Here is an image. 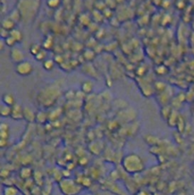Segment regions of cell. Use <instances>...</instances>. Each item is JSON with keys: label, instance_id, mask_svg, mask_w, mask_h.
Returning <instances> with one entry per match:
<instances>
[{"label": "cell", "instance_id": "cell-20", "mask_svg": "<svg viewBox=\"0 0 194 195\" xmlns=\"http://www.w3.org/2000/svg\"><path fill=\"white\" fill-rule=\"evenodd\" d=\"M10 127L9 124L6 122H0V132H8L9 133Z\"/></svg>", "mask_w": 194, "mask_h": 195}, {"label": "cell", "instance_id": "cell-23", "mask_svg": "<svg viewBox=\"0 0 194 195\" xmlns=\"http://www.w3.org/2000/svg\"><path fill=\"white\" fill-rule=\"evenodd\" d=\"M135 195H152V194L146 190H138Z\"/></svg>", "mask_w": 194, "mask_h": 195}, {"label": "cell", "instance_id": "cell-16", "mask_svg": "<svg viewBox=\"0 0 194 195\" xmlns=\"http://www.w3.org/2000/svg\"><path fill=\"white\" fill-rule=\"evenodd\" d=\"M12 20H13L16 24L22 19V15H21V13H20V12H19V10L16 8V9H14L12 12V13L10 14V16H9Z\"/></svg>", "mask_w": 194, "mask_h": 195}, {"label": "cell", "instance_id": "cell-1", "mask_svg": "<svg viewBox=\"0 0 194 195\" xmlns=\"http://www.w3.org/2000/svg\"><path fill=\"white\" fill-rule=\"evenodd\" d=\"M121 166L126 173L135 174L143 172L145 169L143 159L136 154L126 155L121 161Z\"/></svg>", "mask_w": 194, "mask_h": 195}, {"label": "cell", "instance_id": "cell-18", "mask_svg": "<svg viewBox=\"0 0 194 195\" xmlns=\"http://www.w3.org/2000/svg\"><path fill=\"white\" fill-rule=\"evenodd\" d=\"M46 5L48 8L54 10V9H57L60 7L61 1H59V0H48V1H46Z\"/></svg>", "mask_w": 194, "mask_h": 195}, {"label": "cell", "instance_id": "cell-22", "mask_svg": "<svg viewBox=\"0 0 194 195\" xmlns=\"http://www.w3.org/2000/svg\"><path fill=\"white\" fill-rule=\"evenodd\" d=\"M6 45H5V41L3 39L0 38V52H2L4 50V48H5Z\"/></svg>", "mask_w": 194, "mask_h": 195}, {"label": "cell", "instance_id": "cell-24", "mask_svg": "<svg viewBox=\"0 0 194 195\" xmlns=\"http://www.w3.org/2000/svg\"><path fill=\"white\" fill-rule=\"evenodd\" d=\"M154 195H164V193H162V192H155Z\"/></svg>", "mask_w": 194, "mask_h": 195}, {"label": "cell", "instance_id": "cell-14", "mask_svg": "<svg viewBox=\"0 0 194 195\" xmlns=\"http://www.w3.org/2000/svg\"><path fill=\"white\" fill-rule=\"evenodd\" d=\"M42 64H43V68H44L45 70H46V71H50V70L53 69V67H54V65H55V62H54V60H52V59H46L45 62L42 63Z\"/></svg>", "mask_w": 194, "mask_h": 195}, {"label": "cell", "instance_id": "cell-21", "mask_svg": "<svg viewBox=\"0 0 194 195\" xmlns=\"http://www.w3.org/2000/svg\"><path fill=\"white\" fill-rule=\"evenodd\" d=\"M8 146V139H4L0 137V149H4Z\"/></svg>", "mask_w": 194, "mask_h": 195}, {"label": "cell", "instance_id": "cell-9", "mask_svg": "<svg viewBox=\"0 0 194 195\" xmlns=\"http://www.w3.org/2000/svg\"><path fill=\"white\" fill-rule=\"evenodd\" d=\"M32 174H33V172H32V169L31 167H23L20 169L19 175L22 179L27 180V179H30L32 176Z\"/></svg>", "mask_w": 194, "mask_h": 195}, {"label": "cell", "instance_id": "cell-5", "mask_svg": "<svg viewBox=\"0 0 194 195\" xmlns=\"http://www.w3.org/2000/svg\"><path fill=\"white\" fill-rule=\"evenodd\" d=\"M23 107L20 104H15L14 106L12 107V114H11V117L12 119L15 120H20V119H24V116H23Z\"/></svg>", "mask_w": 194, "mask_h": 195}, {"label": "cell", "instance_id": "cell-17", "mask_svg": "<svg viewBox=\"0 0 194 195\" xmlns=\"http://www.w3.org/2000/svg\"><path fill=\"white\" fill-rule=\"evenodd\" d=\"M46 58H47V51L45 50H43L34 57V59L36 60V61H38V62H41V63H43V62H45V60H46Z\"/></svg>", "mask_w": 194, "mask_h": 195}, {"label": "cell", "instance_id": "cell-10", "mask_svg": "<svg viewBox=\"0 0 194 195\" xmlns=\"http://www.w3.org/2000/svg\"><path fill=\"white\" fill-rule=\"evenodd\" d=\"M19 190L14 186H5L2 189L3 195H18Z\"/></svg>", "mask_w": 194, "mask_h": 195}, {"label": "cell", "instance_id": "cell-19", "mask_svg": "<svg viewBox=\"0 0 194 195\" xmlns=\"http://www.w3.org/2000/svg\"><path fill=\"white\" fill-rule=\"evenodd\" d=\"M4 41H5V45H6L7 46L11 47V48L14 47L15 44H17V43L15 42V40H14L12 37H11V36H9V37H8L7 39H5Z\"/></svg>", "mask_w": 194, "mask_h": 195}, {"label": "cell", "instance_id": "cell-2", "mask_svg": "<svg viewBox=\"0 0 194 195\" xmlns=\"http://www.w3.org/2000/svg\"><path fill=\"white\" fill-rule=\"evenodd\" d=\"M59 188L64 195H78L83 190V187L74 180L64 178L59 183Z\"/></svg>", "mask_w": 194, "mask_h": 195}, {"label": "cell", "instance_id": "cell-3", "mask_svg": "<svg viewBox=\"0 0 194 195\" xmlns=\"http://www.w3.org/2000/svg\"><path fill=\"white\" fill-rule=\"evenodd\" d=\"M33 70L34 68H33L32 64L26 60L15 65V72L19 76H22V77H27V76L31 75Z\"/></svg>", "mask_w": 194, "mask_h": 195}, {"label": "cell", "instance_id": "cell-15", "mask_svg": "<svg viewBox=\"0 0 194 195\" xmlns=\"http://www.w3.org/2000/svg\"><path fill=\"white\" fill-rule=\"evenodd\" d=\"M12 114V107H9L7 105H2L0 106V116L3 117H11Z\"/></svg>", "mask_w": 194, "mask_h": 195}, {"label": "cell", "instance_id": "cell-7", "mask_svg": "<svg viewBox=\"0 0 194 195\" xmlns=\"http://www.w3.org/2000/svg\"><path fill=\"white\" fill-rule=\"evenodd\" d=\"M0 26H1L2 29L6 30V31H12V30L15 29V27H16V23H15L13 20H12L10 17H7V18L3 19V20L1 21V24H0Z\"/></svg>", "mask_w": 194, "mask_h": 195}, {"label": "cell", "instance_id": "cell-4", "mask_svg": "<svg viewBox=\"0 0 194 195\" xmlns=\"http://www.w3.org/2000/svg\"><path fill=\"white\" fill-rule=\"evenodd\" d=\"M10 58L12 63L17 64H20V63L25 61V54H24V52L20 50V48L14 46V47L11 48Z\"/></svg>", "mask_w": 194, "mask_h": 195}, {"label": "cell", "instance_id": "cell-8", "mask_svg": "<svg viewBox=\"0 0 194 195\" xmlns=\"http://www.w3.org/2000/svg\"><path fill=\"white\" fill-rule=\"evenodd\" d=\"M2 102L4 105H7L9 107H12L14 106L15 103V98L12 93H5L2 96Z\"/></svg>", "mask_w": 194, "mask_h": 195}, {"label": "cell", "instance_id": "cell-13", "mask_svg": "<svg viewBox=\"0 0 194 195\" xmlns=\"http://www.w3.org/2000/svg\"><path fill=\"white\" fill-rule=\"evenodd\" d=\"M43 50V46L40 45V44H37V43H33L32 45H31L30 46V52L32 56H36L41 50Z\"/></svg>", "mask_w": 194, "mask_h": 195}, {"label": "cell", "instance_id": "cell-11", "mask_svg": "<svg viewBox=\"0 0 194 195\" xmlns=\"http://www.w3.org/2000/svg\"><path fill=\"white\" fill-rule=\"evenodd\" d=\"M81 88L84 94H90L94 89V83L91 81H85L82 83Z\"/></svg>", "mask_w": 194, "mask_h": 195}, {"label": "cell", "instance_id": "cell-26", "mask_svg": "<svg viewBox=\"0 0 194 195\" xmlns=\"http://www.w3.org/2000/svg\"><path fill=\"white\" fill-rule=\"evenodd\" d=\"M85 195H91V194H85Z\"/></svg>", "mask_w": 194, "mask_h": 195}, {"label": "cell", "instance_id": "cell-6", "mask_svg": "<svg viewBox=\"0 0 194 195\" xmlns=\"http://www.w3.org/2000/svg\"><path fill=\"white\" fill-rule=\"evenodd\" d=\"M23 116H24V119L28 122L31 123L36 121V114L30 108L28 107H24L23 109Z\"/></svg>", "mask_w": 194, "mask_h": 195}, {"label": "cell", "instance_id": "cell-12", "mask_svg": "<svg viewBox=\"0 0 194 195\" xmlns=\"http://www.w3.org/2000/svg\"><path fill=\"white\" fill-rule=\"evenodd\" d=\"M10 36L12 37L16 43H21L23 40V33L21 32L20 30H18L16 28L14 30H12V31H10Z\"/></svg>", "mask_w": 194, "mask_h": 195}, {"label": "cell", "instance_id": "cell-25", "mask_svg": "<svg viewBox=\"0 0 194 195\" xmlns=\"http://www.w3.org/2000/svg\"><path fill=\"white\" fill-rule=\"evenodd\" d=\"M1 30H2V28H1V26H0V32H1Z\"/></svg>", "mask_w": 194, "mask_h": 195}]
</instances>
